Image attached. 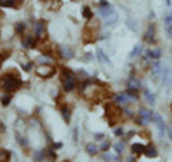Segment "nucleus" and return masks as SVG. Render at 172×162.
<instances>
[{
	"instance_id": "1",
	"label": "nucleus",
	"mask_w": 172,
	"mask_h": 162,
	"mask_svg": "<svg viewBox=\"0 0 172 162\" xmlns=\"http://www.w3.org/2000/svg\"><path fill=\"white\" fill-rule=\"evenodd\" d=\"M22 86V79L19 75L16 73H6L0 77V87L10 93V92H14L16 89H19Z\"/></svg>"
},
{
	"instance_id": "2",
	"label": "nucleus",
	"mask_w": 172,
	"mask_h": 162,
	"mask_svg": "<svg viewBox=\"0 0 172 162\" xmlns=\"http://www.w3.org/2000/svg\"><path fill=\"white\" fill-rule=\"evenodd\" d=\"M76 76L72 70H69L67 67H62V85L66 92H72L76 87Z\"/></svg>"
},
{
	"instance_id": "3",
	"label": "nucleus",
	"mask_w": 172,
	"mask_h": 162,
	"mask_svg": "<svg viewBox=\"0 0 172 162\" xmlns=\"http://www.w3.org/2000/svg\"><path fill=\"white\" fill-rule=\"evenodd\" d=\"M139 123H142V125H146V123H149V122H152V119H153V113L150 112V110H148V109H140L139 112Z\"/></svg>"
},
{
	"instance_id": "4",
	"label": "nucleus",
	"mask_w": 172,
	"mask_h": 162,
	"mask_svg": "<svg viewBox=\"0 0 172 162\" xmlns=\"http://www.w3.org/2000/svg\"><path fill=\"white\" fill-rule=\"evenodd\" d=\"M143 39H145L148 43H155V24H153V23H150L149 26H148V30L145 33Z\"/></svg>"
},
{
	"instance_id": "5",
	"label": "nucleus",
	"mask_w": 172,
	"mask_h": 162,
	"mask_svg": "<svg viewBox=\"0 0 172 162\" xmlns=\"http://www.w3.org/2000/svg\"><path fill=\"white\" fill-rule=\"evenodd\" d=\"M59 53H60V56H62L63 59H72V57L75 56L73 50H72L69 46H66V44L59 46Z\"/></svg>"
},
{
	"instance_id": "6",
	"label": "nucleus",
	"mask_w": 172,
	"mask_h": 162,
	"mask_svg": "<svg viewBox=\"0 0 172 162\" xmlns=\"http://www.w3.org/2000/svg\"><path fill=\"white\" fill-rule=\"evenodd\" d=\"M54 72L53 67H50V66H44V65H40L39 66V69H37V75L42 76V77H49V76H52Z\"/></svg>"
},
{
	"instance_id": "7",
	"label": "nucleus",
	"mask_w": 172,
	"mask_h": 162,
	"mask_svg": "<svg viewBox=\"0 0 172 162\" xmlns=\"http://www.w3.org/2000/svg\"><path fill=\"white\" fill-rule=\"evenodd\" d=\"M44 34H46V27H44V23H43V22H37V23H36V26H34V36H36L37 39H42V37H44Z\"/></svg>"
},
{
	"instance_id": "8",
	"label": "nucleus",
	"mask_w": 172,
	"mask_h": 162,
	"mask_svg": "<svg viewBox=\"0 0 172 162\" xmlns=\"http://www.w3.org/2000/svg\"><path fill=\"white\" fill-rule=\"evenodd\" d=\"M152 122H155L156 128L159 129V133L163 135V132H165V122H163V119H162L159 115H155V113H153V119H152Z\"/></svg>"
},
{
	"instance_id": "9",
	"label": "nucleus",
	"mask_w": 172,
	"mask_h": 162,
	"mask_svg": "<svg viewBox=\"0 0 172 162\" xmlns=\"http://www.w3.org/2000/svg\"><path fill=\"white\" fill-rule=\"evenodd\" d=\"M60 113H62V118L66 123H69L70 122V118H72V109L69 108L67 105H63L62 108H60Z\"/></svg>"
},
{
	"instance_id": "10",
	"label": "nucleus",
	"mask_w": 172,
	"mask_h": 162,
	"mask_svg": "<svg viewBox=\"0 0 172 162\" xmlns=\"http://www.w3.org/2000/svg\"><path fill=\"white\" fill-rule=\"evenodd\" d=\"M162 79L165 85H172V69H163L162 70Z\"/></svg>"
},
{
	"instance_id": "11",
	"label": "nucleus",
	"mask_w": 172,
	"mask_h": 162,
	"mask_svg": "<svg viewBox=\"0 0 172 162\" xmlns=\"http://www.w3.org/2000/svg\"><path fill=\"white\" fill-rule=\"evenodd\" d=\"M22 44L26 47V49H32V47H34L36 46V42H34V39H33L32 36H24L23 37V40H22Z\"/></svg>"
},
{
	"instance_id": "12",
	"label": "nucleus",
	"mask_w": 172,
	"mask_h": 162,
	"mask_svg": "<svg viewBox=\"0 0 172 162\" xmlns=\"http://www.w3.org/2000/svg\"><path fill=\"white\" fill-rule=\"evenodd\" d=\"M22 3V0H0L1 7H17Z\"/></svg>"
},
{
	"instance_id": "13",
	"label": "nucleus",
	"mask_w": 172,
	"mask_h": 162,
	"mask_svg": "<svg viewBox=\"0 0 172 162\" xmlns=\"http://www.w3.org/2000/svg\"><path fill=\"white\" fill-rule=\"evenodd\" d=\"M146 57L148 59H152V60H158L161 57V49H152V50H148L146 52Z\"/></svg>"
},
{
	"instance_id": "14",
	"label": "nucleus",
	"mask_w": 172,
	"mask_h": 162,
	"mask_svg": "<svg viewBox=\"0 0 172 162\" xmlns=\"http://www.w3.org/2000/svg\"><path fill=\"white\" fill-rule=\"evenodd\" d=\"M143 153H145L148 158H155V156L158 155V151H156V148H155V146L148 145V146H145V151H143Z\"/></svg>"
},
{
	"instance_id": "15",
	"label": "nucleus",
	"mask_w": 172,
	"mask_h": 162,
	"mask_svg": "<svg viewBox=\"0 0 172 162\" xmlns=\"http://www.w3.org/2000/svg\"><path fill=\"white\" fill-rule=\"evenodd\" d=\"M115 11L113 9L110 7V6H108V7H99V14L102 16V17H109L110 14H113Z\"/></svg>"
},
{
	"instance_id": "16",
	"label": "nucleus",
	"mask_w": 172,
	"mask_h": 162,
	"mask_svg": "<svg viewBox=\"0 0 172 162\" xmlns=\"http://www.w3.org/2000/svg\"><path fill=\"white\" fill-rule=\"evenodd\" d=\"M165 27L169 33V36H172V11L165 16Z\"/></svg>"
},
{
	"instance_id": "17",
	"label": "nucleus",
	"mask_w": 172,
	"mask_h": 162,
	"mask_svg": "<svg viewBox=\"0 0 172 162\" xmlns=\"http://www.w3.org/2000/svg\"><path fill=\"white\" fill-rule=\"evenodd\" d=\"M129 102H130V100H129V97L125 95V92L116 96V103H118V105H128Z\"/></svg>"
},
{
	"instance_id": "18",
	"label": "nucleus",
	"mask_w": 172,
	"mask_h": 162,
	"mask_svg": "<svg viewBox=\"0 0 172 162\" xmlns=\"http://www.w3.org/2000/svg\"><path fill=\"white\" fill-rule=\"evenodd\" d=\"M96 56H97V60L102 62V63H109V59L106 57V54L103 53L102 49H96Z\"/></svg>"
},
{
	"instance_id": "19",
	"label": "nucleus",
	"mask_w": 172,
	"mask_h": 162,
	"mask_svg": "<svg viewBox=\"0 0 172 162\" xmlns=\"http://www.w3.org/2000/svg\"><path fill=\"white\" fill-rule=\"evenodd\" d=\"M143 151H145V146H143L142 143H133V145H132V152H133V153L140 155V153H143Z\"/></svg>"
},
{
	"instance_id": "20",
	"label": "nucleus",
	"mask_w": 172,
	"mask_h": 162,
	"mask_svg": "<svg viewBox=\"0 0 172 162\" xmlns=\"http://www.w3.org/2000/svg\"><path fill=\"white\" fill-rule=\"evenodd\" d=\"M128 87L130 89V90H136V92H138V89L140 87L139 80H136V79H130L129 83H128Z\"/></svg>"
},
{
	"instance_id": "21",
	"label": "nucleus",
	"mask_w": 172,
	"mask_h": 162,
	"mask_svg": "<svg viewBox=\"0 0 172 162\" xmlns=\"http://www.w3.org/2000/svg\"><path fill=\"white\" fill-rule=\"evenodd\" d=\"M86 152L89 153V155H96L97 152V146L95 145V143H86Z\"/></svg>"
},
{
	"instance_id": "22",
	"label": "nucleus",
	"mask_w": 172,
	"mask_h": 162,
	"mask_svg": "<svg viewBox=\"0 0 172 162\" xmlns=\"http://www.w3.org/2000/svg\"><path fill=\"white\" fill-rule=\"evenodd\" d=\"M34 161L36 162H42L46 161V151H37L34 153Z\"/></svg>"
},
{
	"instance_id": "23",
	"label": "nucleus",
	"mask_w": 172,
	"mask_h": 162,
	"mask_svg": "<svg viewBox=\"0 0 172 162\" xmlns=\"http://www.w3.org/2000/svg\"><path fill=\"white\" fill-rule=\"evenodd\" d=\"M10 159V152L6 151V149H1L0 151V162H9Z\"/></svg>"
},
{
	"instance_id": "24",
	"label": "nucleus",
	"mask_w": 172,
	"mask_h": 162,
	"mask_svg": "<svg viewBox=\"0 0 172 162\" xmlns=\"http://www.w3.org/2000/svg\"><path fill=\"white\" fill-rule=\"evenodd\" d=\"M82 14H83V17L87 19V20H90V19L93 17V11H92V9H90L89 6H85V7H83V13H82Z\"/></svg>"
},
{
	"instance_id": "25",
	"label": "nucleus",
	"mask_w": 172,
	"mask_h": 162,
	"mask_svg": "<svg viewBox=\"0 0 172 162\" xmlns=\"http://www.w3.org/2000/svg\"><path fill=\"white\" fill-rule=\"evenodd\" d=\"M143 95H145V97L148 99V102H149L150 105H155V96L150 93L148 89H145V90H143Z\"/></svg>"
},
{
	"instance_id": "26",
	"label": "nucleus",
	"mask_w": 172,
	"mask_h": 162,
	"mask_svg": "<svg viewBox=\"0 0 172 162\" xmlns=\"http://www.w3.org/2000/svg\"><path fill=\"white\" fill-rule=\"evenodd\" d=\"M10 100H11V95L10 93H4V95H1V105L3 106H7L9 103H10Z\"/></svg>"
},
{
	"instance_id": "27",
	"label": "nucleus",
	"mask_w": 172,
	"mask_h": 162,
	"mask_svg": "<svg viewBox=\"0 0 172 162\" xmlns=\"http://www.w3.org/2000/svg\"><path fill=\"white\" fill-rule=\"evenodd\" d=\"M142 50H143V46H140V44H136V46H135V49L130 52V57H135V56H138V54H139Z\"/></svg>"
},
{
	"instance_id": "28",
	"label": "nucleus",
	"mask_w": 172,
	"mask_h": 162,
	"mask_svg": "<svg viewBox=\"0 0 172 162\" xmlns=\"http://www.w3.org/2000/svg\"><path fill=\"white\" fill-rule=\"evenodd\" d=\"M126 24H128V27L130 29V30H133V32H136V30H138L136 23H135V20H133V19H130V17H129L128 20H126Z\"/></svg>"
},
{
	"instance_id": "29",
	"label": "nucleus",
	"mask_w": 172,
	"mask_h": 162,
	"mask_svg": "<svg viewBox=\"0 0 172 162\" xmlns=\"http://www.w3.org/2000/svg\"><path fill=\"white\" fill-rule=\"evenodd\" d=\"M24 23H22V22H19V23H16V32L17 33H23L24 32Z\"/></svg>"
},
{
	"instance_id": "30",
	"label": "nucleus",
	"mask_w": 172,
	"mask_h": 162,
	"mask_svg": "<svg viewBox=\"0 0 172 162\" xmlns=\"http://www.w3.org/2000/svg\"><path fill=\"white\" fill-rule=\"evenodd\" d=\"M103 159H112V161H118V156H115V155H110V153H106V155H103Z\"/></svg>"
},
{
	"instance_id": "31",
	"label": "nucleus",
	"mask_w": 172,
	"mask_h": 162,
	"mask_svg": "<svg viewBox=\"0 0 172 162\" xmlns=\"http://www.w3.org/2000/svg\"><path fill=\"white\" fill-rule=\"evenodd\" d=\"M115 149H116V152H118V153H122V151H123V143H116V145H115Z\"/></svg>"
},
{
	"instance_id": "32",
	"label": "nucleus",
	"mask_w": 172,
	"mask_h": 162,
	"mask_svg": "<svg viewBox=\"0 0 172 162\" xmlns=\"http://www.w3.org/2000/svg\"><path fill=\"white\" fill-rule=\"evenodd\" d=\"M109 148H110V143H109V142H103L102 146H100L102 151H109Z\"/></svg>"
},
{
	"instance_id": "33",
	"label": "nucleus",
	"mask_w": 172,
	"mask_h": 162,
	"mask_svg": "<svg viewBox=\"0 0 172 162\" xmlns=\"http://www.w3.org/2000/svg\"><path fill=\"white\" fill-rule=\"evenodd\" d=\"M108 6H110L108 1H105V0H100L99 1V7H108Z\"/></svg>"
},
{
	"instance_id": "34",
	"label": "nucleus",
	"mask_w": 172,
	"mask_h": 162,
	"mask_svg": "<svg viewBox=\"0 0 172 162\" xmlns=\"http://www.w3.org/2000/svg\"><path fill=\"white\" fill-rule=\"evenodd\" d=\"M122 133H123V129H122V128H118V129H115V135H116V136H120Z\"/></svg>"
},
{
	"instance_id": "35",
	"label": "nucleus",
	"mask_w": 172,
	"mask_h": 162,
	"mask_svg": "<svg viewBox=\"0 0 172 162\" xmlns=\"http://www.w3.org/2000/svg\"><path fill=\"white\" fill-rule=\"evenodd\" d=\"M59 148H62V143H60V142H57V143H53V145H52V149H59Z\"/></svg>"
},
{
	"instance_id": "36",
	"label": "nucleus",
	"mask_w": 172,
	"mask_h": 162,
	"mask_svg": "<svg viewBox=\"0 0 172 162\" xmlns=\"http://www.w3.org/2000/svg\"><path fill=\"white\" fill-rule=\"evenodd\" d=\"M166 129H168V135H169V138L172 139V125H169V126H166Z\"/></svg>"
},
{
	"instance_id": "37",
	"label": "nucleus",
	"mask_w": 172,
	"mask_h": 162,
	"mask_svg": "<svg viewBox=\"0 0 172 162\" xmlns=\"http://www.w3.org/2000/svg\"><path fill=\"white\" fill-rule=\"evenodd\" d=\"M103 136H105L103 133H96V135H95V138H96V139H99V140L103 139Z\"/></svg>"
},
{
	"instance_id": "38",
	"label": "nucleus",
	"mask_w": 172,
	"mask_h": 162,
	"mask_svg": "<svg viewBox=\"0 0 172 162\" xmlns=\"http://www.w3.org/2000/svg\"><path fill=\"white\" fill-rule=\"evenodd\" d=\"M32 69V63H27V65H24V70H30Z\"/></svg>"
},
{
	"instance_id": "39",
	"label": "nucleus",
	"mask_w": 172,
	"mask_h": 162,
	"mask_svg": "<svg viewBox=\"0 0 172 162\" xmlns=\"http://www.w3.org/2000/svg\"><path fill=\"white\" fill-rule=\"evenodd\" d=\"M165 3H166V6H171V0H165Z\"/></svg>"
},
{
	"instance_id": "40",
	"label": "nucleus",
	"mask_w": 172,
	"mask_h": 162,
	"mask_svg": "<svg viewBox=\"0 0 172 162\" xmlns=\"http://www.w3.org/2000/svg\"><path fill=\"white\" fill-rule=\"evenodd\" d=\"M0 63H1V60H0Z\"/></svg>"
}]
</instances>
